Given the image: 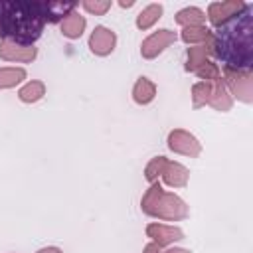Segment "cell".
Instances as JSON below:
<instances>
[{
	"instance_id": "cell-25",
	"label": "cell",
	"mask_w": 253,
	"mask_h": 253,
	"mask_svg": "<svg viewBox=\"0 0 253 253\" xmlns=\"http://www.w3.org/2000/svg\"><path fill=\"white\" fill-rule=\"evenodd\" d=\"M196 73L204 79V81H219L221 77H219V69H217V65L215 63H211V61H206L204 65H200L198 69H196Z\"/></svg>"
},
{
	"instance_id": "cell-17",
	"label": "cell",
	"mask_w": 253,
	"mask_h": 253,
	"mask_svg": "<svg viewBox=\"0 0 253 253\" xmlns=\"http://www.w3.org/2000/svg\"><path fill=\"white\" fill-rule=\"evenodd\" d=\"M208 53H210L208 42L206 43H200L196 47H188V53H186V69L188 71H196L200 65H204L208 61Z\"/></svg>"
},
{
	"instance_id": "cell-20",
	"label": "cell",
	"mask_w": 253,
	"mask_h": 253,
	"mask_svg": "<svg viewBox=\"0 0 253 253\" xmlns=\"http://www.w3.org/2000/svg\"><path fill=\"white\" fill-rule=\"evenodd\" d=\"M215 89V81H200L192 87V99H194V107H202L206 103H210L211 95Z\"/></svg>"
},
{
	"instance_id": "cell-4",
	"label": "cell",
	"mask_w": 253,
	"mask_h": 253,
	"mask_svg": "<svg viewBox=\"0 0 253 253\" xmlns=\"http://www.w3.org/2000/svg\"><path fill=\"white\" fill-rule=\"evenodd\" d=\"M247 4L241 0H223V2H211L208 6V18L213 26H223L231 18H235Z\"/></svg>"
},
{
	"instance_id": "cell-3",
	"label": "cell",
	"mask_w": 253,
	"mask_h": 253,
	"mask_svg": "<svg viewBox=\"0 0 253 253\" xmlns=\"http://www.w3.org/2000/svg\"><path fill=\"white\" fill-rule=\"evenodd\" d=\"M142 211L158 217V219H168V221H176V219H184L188 215V206L174 194H168L162 190V186L158 182H154L146 194L142 196Z\"/></svg>"
},
{
	"instance_id": "cell-27",
	"label": "cell",
	"mask_w": 253,
	"mask_h": 253,
	"mask_svg": "<svg viewBox=\"0 0 253 253\" xmlns=\"http://www.w3.org/2000/svg\"><path fill=\"white\" fill-rule=\"evenodd\" d=\"M38 253H63V251L57 249V247H43V249H40Z\"/></svg>"
},
{
	"instance_id": "cell-24",
	"label": "cell",
	"mask_w": 253,
	"mask_h": 253,
	"mask_svg": "<svg viewBox=\"0 0 253 253\" xmlns=\"http://www.w3.org/2000/svg\"><path fill=\"white\" fill-rule=\"evenodd\" d=\"M83 10L85 12H89V14H95V16H103V14H107V10H111V6H113V2L111 0H85L83 4Z\"/></svg>"
},
{
	"instance_id": "cell-21",
	"label": "cell",
	"mask_w": 253,
	"mask_h": 253,
	"mask_svg": "<svg viewBox=\"0 0 253 253\" xmlns=\"http://www.w3.org/2000/svg\"><path fill=\"white\" fill-rule=\"evenodd\" d=\"M231 103H233V101H231V97H229L225 85L221 83V79L215 81V89H213V95H211V99H210V105H211L213 109H217V111H229V109H231Z\"/></svg>"
},
{
	"instance_id": "cell-7",
	"label": "cell",
	"mask_w": 253,
	"mask_h": 253,
	"mask_svg": "<svg viewBox=\"0 0 253 253\" xmlns=\"http://www.w3.org/2000/svg\"><path fill=\"white\" fill-rule=\"evenodd\" d=\"M168 148L184 156H198L202 152V144L198 142V138L182 128H176L168 134Z\"/></svg>"
},
{
	"instance_id": "cell-19",
	"label": "cell",
	"mask_w": 253,
	"mask_h": 253,
	"mask_svg": "<svg viewBox=\"0 0 253 253\" xmlns=\"http://www.w3.org/2000/svg\"><path fill=\"white\" fill-rule=\"evenodd\" d=\"M43 95H45V85H43L42 81H30V83H26V85L18 91V97H20V101H24V103H36V101H40Z\"/></svg>"
},
{
	"instance_id": "cell-2",
	"label": "cell",
	"mask_w": 253,
	"mask_h": 253,
	"mask_svg": "<svg viewBox=\"0 0 253 253\" xmlns=\"http://www.w3.org/2000/svg\"><path fill=\"white\" fill-rule=\"evenodd\" d=\"M45 26L43 2H0V38L34 45Z\"/></svg>"
},
{
	"instance_id": "cell-1",
	"label": "cell",
	"mask_w": 253,
	"mask_h": 253,
	"mask_svg": "<svg viewBox=\"0 0 253 253\" xmlns=\"http://www.w3.org/2000/svg\"><path fill=\"white\" fill-rule=\"evenodd\" d=\"M210 53L223 61L225 69L251 71L253 61V6L247 4L235 18L219 26L208 40Z\"/></svg>"
},
{
	"instance_id": "cell-12",
	"label": "cell",
	"mask_w": 253,
	"mask_h": 253,
	"mask_svg": "<svg viewBox=\"0 0 253 253\" xmlns=\"http://www.w3.org/2000/svg\"><path fill=\"white\" fill-rule=\"evenodd\" d=\"M188 170L180 164V162H166V166H164V170H162V178H164V182L168 184V186H172V188H184L186 184H188Z\"/></svg>"
},
{
	"instance_id": "cell-28",
	"label": "cell",
	"mask_w": 253,
	"mask_h": 253,
	"mask_svg": "<svg viewBox=\"0 0 253 253\" xmlns=\"http://www.w3.org/2000/svg\"><path fill=\"white\" fill-rule=\"evenodd\" d=\"M162 253H190L188 249H178V247H174V249H168V251H162Z\"/></svg>"
},
{
	"instance_id": "cell-18",
	"label": "cell",
	"mask_w": 253,
	"mask_h": 253,
	"mask_svg": "<svg viewBox=\"0 0 253 253\" xmlns=\"http://www.w3.org/2000/svg\"><path fill=\"white\" fill-rule=\"evenodd\" d=\"M26 79V69L22 67H0V89L16 87Z\"/></svg>"
},
{
	"instance_id": "cell-22",
	"label": "cell",
	"mask_w": 253,
	"mask_h": 253,
	"mask_svg": "<svg viewBox=\"0 0 253 253\" xmlns=\"http://www.w3.org/2000/svg\"><path fill=\"white\" fill-rule=\"evenodd\" d=\"M211 32L206 28V26H190V28H184L180 38L186 42V43H206L210 40Z\"/></svg>"
},
{
	"instance_id": "cell-14",
	"label": "cell",
	"mask_w": 253,
	"mask_h": 253,
	"mask_svg": "<svg viewBox=\"0 0 253 253\" xmlns=\"http://www.w3.org/2000/svg\"><path fill=\"white\" fill-rule=\"evenodd\" d=\"M77 4H65V2H43V18L45 22H59L69 12H73Z\"/></svg>"
},
{
	"instance_id": "cell-9",
	"label": "cell",
	"mask_w": 253,
	"mask_h": 253,
	"mask_svg": "<svg viewBox=\"0 0 253 253\" xmlns=\"http://www.w3.org/2000/svg\"><path fill=\"white\" fill-rule=\"evenodd\" d=\"M38 49L34 45H20L14 42H0V57L6 61H20V63H30L32 59H36Z\"/></svg>"
},
{
	"instance_id": "cell-10",
	"label": "cell",
	"mask_w": 253,
	"mask_h": 253,
	"mask_svg": "<svg viewBox=\"0 0 253 253\" xmlns=\"http://www.w3.org/2000/svg\"><path fill=\"white\" fill-rule=\"evenodd\" d=\"M146 235L154 239V243H158L160 247L162 245H168L172 241H178V239H184V231L180 227H174V225H164V223H150L146 225Z\"/></svg>"
},
{
	"instance_id": "cell-16",
	"label": "cell",
	"mask_w": 253,
	"mask_h": 253,
	"mask_svg": "<svg viewBox=\"0 0 253 253\" xmlns=\"http://www.w3.org/2000/svg\"><path fill=\"white\" fill-rule=\"evenodd\" d=\"M162 4H148L138 16H136V28L138 30H148L162 18Z\"/></svg>"
},
{
	"instance_id": "cell-13",
	"label": "cell",
	"mask_w": 253,
	"mask_h": 253,
	"mask_svg": "<svg viewBox=\"0 0 253 253\" xmlns=\"http://www.w3.org/2000/svg\"><path fill=\"white\" fill-rule=\"evenodd\" d=\"M154 95H156V85L146 77H138V81L132 87V99L138 105H148L154 99Z\"/></svg>"
},
{
	"instance_id": "cell-6",
	"label": "cell",
	"mask_w": 253,
	"mask_h": 253,
	"mask_svg": "<svg viewBox=\"0 0 253 253\" xmlns=\"http://www.w3.org/2000/svg\"><path fill=\"white\" fill-rule=\"evenodd\" d=\"M176 42V32H172V30H158V32H154V34H150L144 42H142V45H140V53H142V57H146V59H154L158 53H162L170 43H174Z\"/></svg>"
},
{
	"instance_id": "cell-5",
	"label": "cell",
	"mask_w": 253,
	"mask_h": 253,
	"mask_svg": "<svg viewBox=\"0 0 253 253\" xmlns=\"http://www.w3.org/2000/svg\"><path fill=\"white\" fill-rule=\"evenodd\" d=\"M225 71V81L227 87L231 89V93L245 101L251 103V93H253V79H251V71H233V69H223Z\"/></svg>"
},
{
	"instance_id": "cell-8",
	"label": "cell",
	"mask_w": 253,
	"mask_h": 253,
	"mask_svg": "<svg viewBox=\"0 0 253 253\" xmlns=\"http://www.w3.org/2000/svg\"><path fill=\"white\" fill-rule=\"evenodd\" d=\"M117 34L105 26H95V30L89 36V49L95 55H109L115 49Z\"/></svg>"
},
{
	"instance_id": "cell-29",
	"label": "cell",
	"mask_w": 253,
	"mask_h": 253,
	"mask_svg": "<svg viewBox=\"0 0 253 253\" xmlns=\"http://www.w3.org/2000/svg\"><path fill=\"white\" fill-rule=\"evenodd\" d=\"M119 4H121V6H123V8H130V6H132V4H134V2H132V0H130V2H119Z\"/></svg>"
},
{
	"instance_id": "cell-15",
	"label": "cell",
	"mask_w": 253,
	"mask_h": 253,
	"mask_svg": "<svg viewBox=\"0 0 253 253\" xmlns=\"http://www.w3.org/2000/svg\"><path fill=\"white\" fill-rule=\"evenodd\" d=\"M206 22V14L196 8V6H188V8H182L178 14H176V24L182 26V28H190V26H204Z\"/></svg>"
},
{
	"instance_id": "cell-23",
	"label": "cell",
	"mask_w": 253,
	"mask_h": 253,
	"mask_svg": "<svg viewBox=\"0 0 253 253\" xmlns=\"http://www.w3.org/2000/svg\"><path fill=\"white\" fill-rule=\"evenodd\" d=\"M166 158L164 156H156V158H152L150 162H148V166H146V170H144V176H146V180L148 182H156V178L158 176H162V170H164V166H166Z\"/></svg>"
},
{
	"instance_id": "cell-26",
	"label": "cell",
	"mask_w": 253,
	"mask_h": 253,
	"mask_svg": "<svg viewBox=\"0 0 253 253\" xmlns=\"http://www.w3.org/2000/svg\"><path fill=\"white\" fill-rule=\"evenodd\" d=\"M144 253H162V249H160L158 243H148V245L144 247Z\"/></svg>"
},
{
	"instance_id": "cell-11",
	"label": "cell",
	"mask_w": 253,
	"mask_h": 253,
	"mask_svg": "<svg viewBox=\"0 0 253 253\" xmlns=\"http://www.w3.org/2000/svg\"><path fill=\"white\" fill-rule=\"evenodd\" d=\"M85 26H87V20L85 16H81L77 10L69 12L63 20H61V34L69 40H77L81 38V34L85 32Z\"/></svg>"
}]
</instances>
